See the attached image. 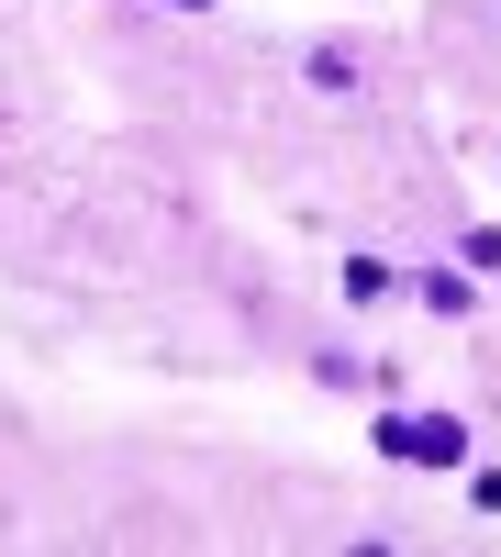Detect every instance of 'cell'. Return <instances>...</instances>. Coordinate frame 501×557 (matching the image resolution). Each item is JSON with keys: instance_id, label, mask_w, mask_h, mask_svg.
<instances>
[{"instance_id": "obj_1", "label": "cell", "mask_w": 501, "mask_h": 557, "mask_svg": "<svg viewBox=\"0 0 501 557\" xmlns=\"http://www.w3.org/2000/svg\"><path fill=\"white\" fill-rule=\"evenodd\" d=\"M379 457H401V469H458L468 435L446 424V412H390V424H379Z\"/></svg>"}, {"instance_id": "obj_2", "label": "cell", "mask_w": 501, "mask_h": 557, "mask_svg": "<svg viewBox=\"0 0 501 557\" xmlns=\"http://www.w3.org/2000/svg\"><path fill=\"white\" fill-rule=\"evenodd\" d=\"M167 12H212V0H167Z\"/></svg>"}]
</instances>
